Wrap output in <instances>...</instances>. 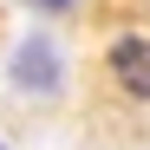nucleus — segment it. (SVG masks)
Instances as JSON below:
<instances>
[{
  "label": "nucleus",
  "mask_w": 150,
  "mask_h": 150,
  "mask_svg": "<svg viewBox=\"0 0 150 150\" xmlns=\"http://www.w3.org/2000/svg\"><path fill=\"white\" fill-rule=\"evenodd\" d=\"M7 79L20 91H33V98H59L65 91V59H59V46L46 33H26L13 46V59H7Z\"/></svg>",
  "instance_id": "nucleus-1"
},
{
  "label": "nucleus",
  "mask_w": 150,
  "mask_h": 150,
  "mask_svg": "<svg viewBox=\"0 0 150 150\" xmlns=\"http://www.w3.org/2000/svg\"><path fill=\"white\" fill-rule=\"evenodd\" d=\"M105 72H111V85H117L124 98L150 105V33H111Z\"/></svg>",
  "instance_id": "nucleus-2"
},
{
  "label": "nucleus",
  "mask_w": 150,
  "mask_h": 150,
  "mask_svg": "<svg viewBox=\"0 0 150 150\" xmlns=\"http://www.w3.org/2000/svg\"><path fill=\"white\" fill-rule=\"evenodd\" d=\"M20 7H33V13H72L79 0H20Z\"/></svg>",
  "instance_id": "nucleus-3"
},
{
  "label": "nucleus",
  "mask_w": 150,
  "mask_h": 150,
  "mask_svg": "<svg viewBox=\"0 0 150 150\" xmlns=\"http://www.w3.org/2000/svg\"><path fill=\"white\" fill-rule=\"evenodd\" d=\"M0 150H7V144H0Z\"/></svg>",
  "instance_id": "nucleus-4"
}]
</instances>
